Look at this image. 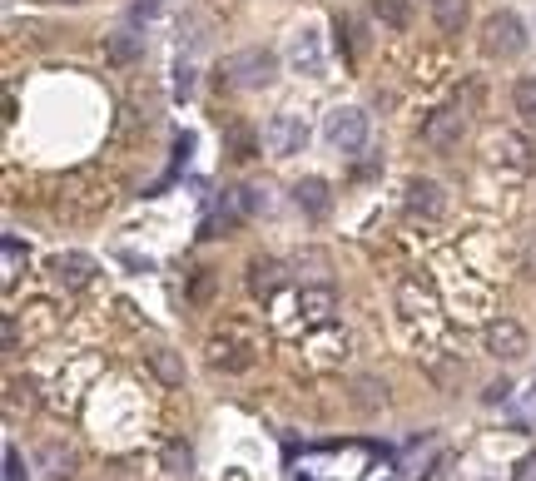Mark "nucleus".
Here are the masks:
<instances>
[{
    "instance_id": "nucleus-1",
    "label": "nucleus",
    "mask_w": 536,
    "mask_h": 481,
    "mask_svg": "<svg viewBox=\"0 0 536 481\" xmlns=\"http://www.w3.org/2000/svg\"><path fill=\"white\" fill-rule=\"evenodd\" d=\"M219 80L234 85V90H264L278 80V55L264 45H249V50H234L224 65H219Z\"/></svg>"
},
{
    "instance_id": "nucleus-2",
    "label": "nucleus",
    "mask_w": 536,
    "mask_h": 481,
    "mask_svg": "<svg viewBox=\"0 0 536 481\" xmlns=\"http://www.w3.org/2000/svg\"><path fill=\"white\" fill-rule=\"evenodd\" d=\"M482 50H487L492 60L522 55V50H527V25H522L512 10H492V15L482 20Z\"/></svg>"
},
{
    "instance_id": "nucleus-3",
    "label": "nucleus",
    "mask_w": 536,
    "mask_h": 481,
    "mask_svg": "<svg viewBox=\"0 0 536 481\" xmlns=\"http://www.w3.org/2000/svg\"><path fill=\"white\" fill-rule=\"evenodd\" d=\"M323 134H328V144H333L338 154H363V144H368V115L353 110V105H338V110L323 120Z\"/></svg>"
},
{
    "instance_id": "nucleus-4",
    "label": "nucleus",
    "mask_w": 536,
    "mask_h": 481,
    "mask_svg": "<svg viewBox=\"0 0 536 481\" xmlns=\"http://www.w3.org/2000/svg\"><path fill=\"white\" fill-rule=\"evenodd\" d=\"M288 65H293V75H308V80L328 75V50H323V30L318 25H303L288 40Z\"/></svg>"
},
{
    "instance_id": "nucleus-5",
    "label": "nucleus",
    "mask_w": 536,
    "mask_h": 481,
    "mask_svg": "<svg viewBox=\"0 0 536 481\" xmlns=\"http://www.w3.org/2000/svg\"><path fill=\"white\" fill-rule=\"evenodd\" d=\"M482 343H487V353H492L497 362H522L527 358V328H522L517 318H492L487 333H482Z\"/></svg>"
},
{
    "instance_id": "nucleus-6",
    "label": "nucleus",
    "mask_w": 536,
    "mask_h": 481,
    "mask_svg": "<svg viewBox=\"0 0 536 481\" xmlns=\"http://www.w3.org/2000/svg\"><path fill=\"white\" fill-rule=\"evenodd\" d=\"M398 308L407 323H417V318H432L437 313V288H432V278L427 273H407L398 288Z\"/></svg>"
},
{
    "instance_id": "nucleus-7",
    "label": "nucleus",
    "mask_w": 536,
    "mask_h": 481,
    "mask_svg": "<svg viewBox=\"0 0 536 481\" xmlns=\"http://www.w3.org/2000/svg\"><path fill=\"white\" fill-rule=\"evenodd\" d=\"M268 149L278 154V159H293V154H303V144H308V124H303V115H273L264 129Z\"/></svg>"
},
{
    "instance_id": "nucleus-8",
    "label": "nucleus",
    "mask_w": 536,
    "mask_h": 481,
    "mask_svg": "<svg viewBox=\"0 0 536 481\" xmlns=\"http://www.w3.org/2000/svg\"><path fill=\"white\" fill-rule=\"evenodd\" d=\"M492 159L502 164V169H512V174H532L536 169V149L527 134H517V129H502L497 139H492Z\"/></svg>"
},
{
    "instance_id": "nucleus-9",
    "label": "nucleus",
    "mask_w": 536,
    "mask_h": 481,
    "mask_svg": "<svg viewBox=\"0 0 536 481\" xmlns=\"http://www.w3.org/2000/svg\"><path fill=\"white\" fill-rule=\"evenodd\" d=\"M209 367H219V372H249L254 367V343H244L234 333H214L209 338Z\"/></svg>"
},
{
    "instance_id": "nucleus-10",
    "label": "nucleus",
    "mask_w": 536,
    "mask_h": 481,
    "mask_svg": "<svg viewBox=\"0 0 536 481\" xmlns=\"http://www.w3.org/2000/svg\"><path fill=\"white\" fill-rule=\"evenodd\" d=\"M50 273H55V283H65V288H90L100 268H95V258H90V253L65 248V253H55V258H50Z\"/></svg>"
},
{
    "instance_id": "nucleus-11",
    "label": "nucleus",
    "mask_w": 536,
    "mask_h": 481,
    "mask_svg": "<svg viewBox=\"0 0 536 481\" xmlns=\"http://www.w3.org/2000/svg\"><path fill=\"white\" fill-rule=\"evenodd\" d=\"M407 214H417V219H442V214H447V189L432 184V179H412V184H407Z\"/></svg>"
},
{
    "instance_id": "nucleus-12",
    "label": "nucleus",
    "mask_w": 536,
    "mask_h": 481,
    "mask_svg": "<svg viewBox=\"0 0 536 481\" xmlns=\"http://www.w3.org/2000/svg\"><path fill=\"white\" fill-rule=\"evenodd\" d=\"M333 308H338V298H333V283H303V293H298V313H303L313 328L333 323Z\"/></svg>"
},
{
    "instance_id": "nucleus-13",
    "label": "nucleus",
    "mask_w": 536,
    "mask_h": 481,
    "mask_svg": "<svg viewBox=\"0 0 536 481\" xmlns=\"http://www.w3.org/2000/svg\"><path fill=\"white\" fill-rule=\"evenodd\" d=\"M40 472L55 481H70L80 472V452L70 447V442H60V437H50L45 447H40Z\"/></svg>"
},
{
    "instance_id": "nucleus-14",
    "label": "nucleus",
    "mask_w": 536,
    "mask_h": 481,
    "mask_svg": "<svg viewBox=\"0 0 536 481\" xmlns=\"http://www.w3.org/2000/svg\"><path fill=\"white\" fill-rule=\"evenodd\" d=\"M462 129H467V124H462V115H452V110H437L432 120L422 124V139H427L437 154H447V149H457V144H462Z\"/></svg>"
},
{
    "instance_id": "nucleus-15",
    "label": "nucleus",
    "mask_w": 536,
    "mask_h": 481,
    "mask_svg": "<svg viewBox=\"0 0 536 481\" xmlns=\"http://www.w3.org/2000/svg\"><path fill=\"white\" fill-rule=\"evenodd\" d=\"M293 204H298L308 219H323V214L333 209V199H328V184H323V179H303V184H293Z\"/></svg>"
},
{
    "instance_id": "nucleus-16",
    "label": "nucleus",
    "mask_w": 536,
    "mask_h": 481,
    "mask_svg": "<svg viewBox=\"0 0 536 481\" xmlns=\"http://www.w3.org/2000/svg\"><path fill=\"white\" fill-rule=\"evenodd\" d=\"M278 288H283V268H278L273 258H254V263H249V293H254V298H273Z\"/></svg>"
},
{
    "instance_id": "nucleus-17",
    "label": "nucleus",
    "mask_w": 536,
    "mask_h": 481,
    "mask_svg": "<svg viewBox=\"0 0 536 481\" xmlns=\"http://www.w3.org/2000/svg\"><path fill=\"white\" fill-rule=\"evenodd\" d=\"M144 362H149V372H154L164 387H184V362H179V353H169V348H149Z\"/></svg>"
},
{
    "instance_id": "nucleus-18",
    "label": "nucleus",
    "mask_w": 536,
    "mask_h": 481,
    "mask_svg": "<svg viewBox=\"0 0 536 481\" xmlns=\"http://www.w3.org/2000/svg\"><path fill=\"white\" fill-rule=\"evenodd\" d=\"M432 15H437L442 35H462V30H467L472 5H467V0H432Z\"/></svg>"
},
{
    "instance_id": "nucleus-19",
    "label": "nucleus",
    "mask_w": 536,
    "mask_h": 481,
    "mask_svg": "<svg viewBox=\"0 0 536 481\" xmlns=\"http://www.w3.org/2000/svg\"><path fill=\"white\" fill-rule=\"evenodd\" d=\"M105 55H110L115 65H134V60L144 55V35H139V30H115L110 45H105Z\"/></svg>"
},
{
    "instance_id": "nucleus-20",
    "label": "nucleus",
    "mask_w": 536,
    "mask_h": 481,
    "mask_svg": "<svg viewBox=\"0 0 536 481\" xmlns=\"http://www.w3.org/2000/svg\"><path fill=\"white\" fill-rule=\"evenodd\" d=\"M0 268H5V288H15V278L25 273V243L15 234H5V243H0Z\"/></svg>"
},
{
    "instance_id": "nucleus-21",
    "label": "nucleus",
    "mask_w": 536,
    "mask_h": 481,
    "mask_svg": "<svg viewBox=\"0 0 536 481\" xmlns=\"http://www.w3.org/2000/svg\"><path fill=\"white\" fill-rule=\"evenodd\" d=\"M373 20H383L388 30H407V20H412V0H373Z\"/></svg>"
},
{
    "instance_id": "nucleus-22",
    "label": "nucleus",
    "mask_w": 536,
    "mask_h": 481,
    "mask_svg": "<svg viewBox=\"0 0 536 481\" xmlns=\"http://www.w3.org/2000/svg\"><path fill=\"white\" fill-rule=\"evenodd\" d=\"M512 100H517V115L527 124H536V75H522V80H517Z\"/></svg>"
},
{
    "instance_id": "nucleus-23",
    "label": "nucleus",
    "mask_w": 536,
    "mask_h": 481,
    "mask_svg": "<svg viewBox=\"0 0 536 481\" xmlns=\"http://www.w3.org/2000/svg\"><path fill=\"white\" fill-rule=\"evenodd\" d=\"M432 382H437L442 392H452V387L462 382V367H457V362H432Z\"/></svg>"
},
{
    "instance_id": "nucleus-24",
    "label": "nucleus",
    "mask_w": 536,
    "mask_h": 481,
    "mask_svg": "<svg viewBox=\"0 0 536 481\" xmlns=\"http://www.w3.org/2000/svg\"><path fill=\"white\" fill-rule=\"evenodd\" d=\"M358 392H363V397H358L363 407H378V402H388V387H378L373 377H363V382H358Z\"/></svg>"
},
{
    "instance_id": "nucleus-25",
    "label": "nucleus",
    "mask_w": 536,
    "mask_h": 481,
    "mask_svg": "<svg viewBox=\"0 0 536 481\" xmlns=\"http://www.w3.org/2000/svg\"><path fill=\"white\" fill-rule=\"evenodd\" d=\"M164 467H169L174 477H184V472H189V447H179V442H174V447L164 452Z\"/></svg>"
},
{
    "instance_id": "nucleus-26",
    "label": "nucleus",
    "mask_w": 536,
    "mask_h": 481,
    "mask_svg": "<svg viewBox=\"0 0 536 481\" xmlns=\"http://www.w3.org/2000/svg\"><path fill=\"white\" fill-rule=\"evenodd\" d=\"M159 10H164V0H139V5L130 10V25H149Z\"/></svg>"
},
{
    "instance_id": "nucleus-27",
    "label": "nucleus",
    "mask_w": 536,
    "mask_h": 481,
    "mask_svg": "<svg viewBox=\"0 0 536 481\" xmlns=\"http://www.w3.org/2000/svg\"><path fill=\"white\" fill-rule=\"evenodd\" d=\"M209 293H214V273H209V268H199V273H194V288H189V298H194V303H204Z\"/></svg>"
},
{
    "instance_id": "nucleus-28",
    "label": "nucleus",
    "mask_w": 536,
    "mask_h": 481,
    "mask_svg": "<svg viewBox=\"0 0 536 481\" xmlns=\"http://www.w3.org/2000/svg\"><path fill=\"white\" fill-rule=\"evenodd\" d=\"M5 481H25V462L15 447H5Z\"/></svg>"
},
{
    "instance_id": "nucleus-29",
    "label": "nucleus",
    "mask_w": 536,
    "mask_h": 481,
    "mask_svg": "<svg viewBox=\"0 0 536 481\" xmlns=\"http://www.w3.org/2000/svg\"><path fill=\"white\" fill-rule=\"evenodd\" d=\"M234 159H254V134L249 129H234Z\"/></svg>"
},
{
    "instance_id": "nucleus-30",
    "label": "nucleus",
    "mask_w": 536,
    "mask_h": 481,
    "mask_svg": "<svg viewBox=\"0 0 536 481\" xmlns=\"http://www.w3.org/2000/svg\"><path fill=\"white\" fill-rule=\"evenodd\" d=\"M507 397H512V382H492L487 387V402H507Z\"/></svg>"
},
{
    "instance_id": "nucleus-31",
    "label": "nucleus",
    "mask_w": 536,
    "mask_h": 481,
    "mask_svg": "<svg viewBox=\"0 0 536 481\" xmlns=\"http://www.w3.org/2000/svg\"><path fill=\"white\" fill-rule=\"evenodd\" d=\"M5 348H10V353L20 348V328H15V318H5Z\"/></svg>"
},
{
    "instance_id": "nucleus-32",
    "label": "nucleus",
    "mask_w": 536,
    "mask_h": 481,
    "mask_svg": "<svg viewBox=\"0 0 536 481\" xmlns=\"http://www.w3.org/2000/svg\"><path fill=\"white\" fill-rule=\"evenodd\" d=\"M55 5H85V0H55Z\"/></svg>"
}]
</instances>
